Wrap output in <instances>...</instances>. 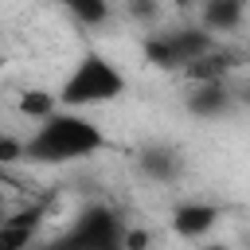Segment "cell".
<instances>
[{
    "mask_svg": "<svg viewBox=\"0 0 250 250\" xmlns=\"http://www.w3.org/2000/svg\"><path fill=\"white\" fill-rule=\"evenodd\" d=\"M105 148V133L94 117L78 109H55L35 121L31 137H23V160L31 164H74Z\"/></svg>",
    "mask_w": 250,
    "mask_h": 250,
    "instance_id": "6da1fadb",
    "label": "cell"
},
{
    "mask_svg": "<svg viewBox=\"0 0 250 250\" xmlns=\"http://www.w3.org/2000/svg\"><path fill=\"white\" fill-rule=\"evenodd\" d=\"M125 90H129V78L113 66V59H105V55H98V51H86V55L70 66V74L59 82L55 102H59V109H78V113H86V109H98V105L117 102Z\"/></svg>",
    "mask_w": 250,
    "mask_h": 250,
    "instance_id": "7a4b0ae2",
    "label": "cell"
},
{
    "mask_svg": "<svg viewBox=\"0 0 250 250\" xmlns=\"http://www.w3.org/2000/svg\"><path fill=\"white\" fill-rule=\"evenodd\" d=\"M211 43H219L203 27H172V31H152L145 39V59L160 70H184L191 59H199Z\"/></svg>",
    "mask_w": 250,
    "mask_h": 250,
    "instance_id": "3957f363",
    "label": "cell"
},
{
    "mask_svg": "<svg viewBox=\"0 0 250 250\" xmlns=\"http://www.w3.org/2000/svg\"><path fill=\"white\" fill-rule=\"evenodd\" d=\"M121 230H125V223L117 219V211H109V207H86L47 250H105V246L121 242Z\"/></svg>",
    "mask_w": 250,
    "mask_h": 250,
    "instance_id": "277c9868",
    "label": "cell"
},
{
    "mask_svg": "<svg viewBox=\"0 0 250 250\" xmlns=\"http://www.w3.org/2000/svg\"><path fill=\"white\" fill-rule=\"evenodd\" d=\"M238 94L230 86V78H211V82H188V113L199 117V121H219V117H230Z\"/></svg>",
    "mask_w": 250,
    "mask_h": 250,
    "instance_id": "5b68a950",
    "label": "cell"
},
{
    "mask_svg": "<svg viewBox=\"0 0 250 250\" xmlns=\"http://www.w3.org/2000/svg\"><path fill=\"white\" fill-rule=\"evenodd\" d=\"M223 219V207L211 203V199H188L172 211V230L184 238V242H203Z\"/></svg>",
    "mask_w": 250,
    "mask_h": 250,
    "instance_id": "8992f818",
    "label": "cell"
},
{
    "mask_svg": "<svg viewBox=\"0 0 250 250\" xmlns=\"http://www.w3.org/2000/svg\"><path fill=\"white\" fill-rule=\"evenodd\" d=\"M43 219H47V203H31V207L0 219V250H31Z\"/></svg>",
    "mask_w": 250,
    "mask_h": 250,
    "instance_id": "52a82bcc",
    "label": "cell"
},
{
    "mask_svg": "<svg viewBox=\"0 0 250 250\" xmlns=\"http://www.w3.org/2000/svg\"><path fill=\"white\" fill-rule=\"evenodd\" d=\"M246 23V0H199V27L211 35H234Z\"/></svg>",
    "mask_w": 250,
    "mask_h": 250,
    "instance_id": "ba28073f",
    "label": "cell"
},
{
    "mask_svg": "<svg viewBox=\"0 0 250 250\" xmlns=\"http://www.w3.org/2000/svg\"><path fill=\"white\" fill-rule=\"evenodd\" d=\"M137 168L152 184H176L184 176V156L176 148H168V145H148V148L137 152Z\"/></svg>",
    "mask_w": 250,
    "mask_h": 250,
    "instance_id": "9c48e42d",
    "label": "cell"
},
{
    "mask_svg": "<svg viewBox=\"0 0 250 250\" xmlns=\"http://www.w3.org/2000/svg\"><path fill=\"white\" fill-rule=\"evenodd\" d=\"M62 8L70 12V20L78 27H90V31H102L113 20V4L109 0H62Z\"/></svg>",
    "mask_w": 250,
    "mask_h": 250,
    "instance_id": "30bf717a",
    "label": "cell"
},
{
    "mask_svg": "<svg viewBox=\"0 0 250 250\" xmlns=\"http://www.w3.org/2000/svg\"><path fill=\"white\" fill-rule=\"evenodd\" d=\"M16 109H20V117H27V121L35 125V121L51 117V113L59 109V102H55V90H39V86H31V90H20Z\"/></svg>",
    "mask_w": 250,
    "mask_h": 250,
    "instance_id": "8fae6325",
    "label": "cell"
},
{
    "mask_svg": "<svg viewBox=\"0 0 250 250\" xmlns=\"http://www.w3.org/2000/svg\"><path fill=\"white\" fill-rule=\"evenodd\" d=\"M20 160H23V141L12 137V133H0V164L8 168V164H20Z\"/></svg>",
    "mask_w": 250,
    "mask_h": 250,
    "instance_id": "7c38bea8",
    "label": "cell"
},
{
    "mask_svg": "<svg viewBox=\"0 0 250 250\" xmlns=\"http://www.w3.org/2000/svg\"><path fill=\"white\" fill-rule=\"evenodd\" d=\"M156 12H160V0H129V16L141 23H152Z\"/></svg>",
    "mask_w": 250,
    "mask_h": 250,
    "instance_id": "4fadbf2b",
    "label": "cell"
},
{
    "mask_svg": "<svg viewBox=\"0 0 250 250\" xmlns=\"http://www.w3.org/2000/svg\"><path fill=\"white\" fill-rule=\"evenodd\" d=\"M199 250H234V246H230V242H223V238H219V242H215V238H203V242H199Z\"/></svg>",
    "mask_w": 250,
    "mask_h": 250,
    "instance_id": "5bb4252c",
    "label": "cell"
},
{
    "mask_svg": "<svg viewBox=\"0 0 250 250\" xmlns=\"http://www.w3.org/2000/svg\"><path fill=\"white\" fill-rule=\"evenodd\" d=\"M0 70H4V51H0Z\"/></svg>",
    "mask_w": 250,
    "mask_h": 250,
    "instance_id": "9a60e30c",
    "label": "cell"
},
{
    "mask_svg": "<svg viewBox=\"0 0 250 250\" xmlns=\"http://www.w3.org/2000/svg\"><path fill=\"white\" fill-rule=\"evenodd\" d=\"M0 180H4V164H0Z\"/></svg>",
    "mask_w": 250,
    "mask_h": 250,
    "instance_id": "2e32d148",
    "label": "cell"
},
{
    "mask_svg": "<svg viewBox=\"0 0 250 250\" xmlns=\"http://www.w3.org/2000/svg\"><path fill=\"white\" fill-rule=\"evenodd\" d=\"M105 250H121V246H105Z\"/></svg>",
    "mask_w": 250,
    "mask_h": 250,
    "instance_id": "e0dca14e",
    "label": "cell"
}]
</instances>
